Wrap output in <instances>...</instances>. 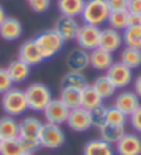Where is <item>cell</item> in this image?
<instances>
[{"label": "cell", "mask_w": 141, "mask_h": 155, "mask_svg": "<svg viewBox=\"0 0 141 155\" xmlns=\"http://www.w3.org/2000/svg\"><path fill=\"white\" fill-rule=\"evenodd\" d=\"M25 96L28 101V108L33 112H43L48 103L53 100V93L50 87L40 82H33L25 89Z\"/></svg>", "instance_id": "1"}, {"label": "cell", "mask_w": 141, "mask_h": 155, "mask_svg": "<svg viewBox=\"0 0 141 155\" xmlns=\"http://www.w3.org/2000/svg\"><path fill=\"white\" fill-rule=\"evenodd\" d=\"M2 108L10 116H19L29 110L26 101L25 90L19 87H11L4 94H2Z\"/></svg>", "instance_id": "2"}, {"label": "cell", "mask_w": 141, "mask_h": 155, "mask_svg": "<svg viewBox=\"0 0 141 155\" xmlns=\"http://www.w3.org/2000/svg\"><path fill=\"white\" fill-rule=\"evenodd\" d=\"M111 10L107 0H86L83 11L80 14L83 24L101 26L107 22Z\"/></svg>", "instance_id": "3"}, {"label": "cell", "mask_w": 141, "mask_h": 155, "mask_svg": "<svg viewBox=\"0 0 141 155\" xmlns=\"http://www.w3.org/2000/svg\"><path fill=\"white\" fill-rule=\"evenodd\" d=\"M33 39H35L36 45L40 48L44 60H48V58L54 57L55 54H58L62 50L64 43H65L54 28L44 29L40 33H38Z\"/></svg>", "instance_id": "4"}, {"label": "cell", "mask_w": 141, "mask_h": 155, "mask_svg": "<svg viewBox=\"0 0 141 155\" xmlns=\"http://www.w3.org/2000/svg\"><path fill=\"white\" fill-rule=\"evenodd\" d=\"M39 141L40 145L48 150H57L61 148L65 144L67 136L61 125H54V123H43L42 129L39 132Z\"/></svg>", "instance_id": "5"}, {"label": "cell", "mask_w": 141, "mask_h": 155, "mask_svg": "<svg viewBox=\"0 0 141 155\" xmlns=\"http://www.w3.org/2000/svg\"><path fill=\"white\" fill-rule=\"evenodd\" d=\"M105 75L116 87V90H123L133 82V69L120 61L113 62L105 71Z\"/></svg>", "instance_id": "6"}, {"label": "cell", "mask_w": 141, "mask_h": 155, "mask_svg": "<svg viewBox=\"0 0 141 155\" xmlns=\"http://www.w3.org/2000/svg\"><path fill=\"white\" fill-rule=\"evenodd\" d=\"M100 38H101V28L100 26L83 24V25H80L75 40L77 43V47L90 53L91 50L100 47Z\"/></svg>", "instance_id": "7"}, {"label": "cell", "mask_w": 141, "mask_h": 155, "mask_svg": "<svg viewBox=\"0 0 141 155\" xmlns=\"http://www.w3.org/2000/svg\"><path fill=\"white\" fill-rule=\"evenodd\" d=\"M67 125L70 130L76 133H84L89 129L93 127L91 125V118H90V111L83 108V107H77L69 111L67 119Z\"/></svg>", "instance_id": "8"}, {"label": "cell", "mask_w": 141, "mask_h": 155, "mask_svg": "<svg viewBox=\"0 0 141 155\" xmlns=\"http://www.w3.org/2000/svg\"><path fill=\"white\" fill-rule=\"evenodd\" d=\"M69 111L70 110L60 98H53V100L48 103V105L44 108L43 115H44V120L47 123L62 125V123H67Z\"/></svg>", "instance_id": "9"}, {"label": "cell", "mask_w": 141, "mask_h": 155, "mask_svg": "<svg viewBox=\"0 0 141 155\" xmlns=\"http://www.w3.org/2000/svg\"><path fill=\"white\" fill-rule=\"evenodd\" d=\"M80 22L76 19V17H68V15H60L55 19L54 29L57 33L62 38L64 42L75 40L76 35L79 32Z\"/></svg>", "instance_id": "10"}, {"label": "cell", "mask_w": 141, "mask_h": 155, "mask_svg": "<svg viewBox=\"0 0 141 155\" xmlns=\"http://www.w3.org/2000/svg\"><path fill=\"white\" fill-rule=\"evenodd\" d=\"M18 58L21 61L26 62L29 67H36L44 61V57H43L39 46L36 45L35 39H28L19 46Z\"/></svg>", "instance_id": "11"}, {"label": "cell", "mask_w": 141, "mask_h": 155, "mask_svg": "<svg viewBox=\"0 0 141 155\" xmlns=\"http://www.w3.org/2000/svg\"><path fill=\"white\" fill-rule=\"evenodd\" d=\"M118 155H141V136L137 133H127L115 144Z\"/></svg>", "instance_id": "12"}, {"label": "cell", "mask_w": 141, "mask_h": 155, "mask_svg": "<svg viewBox=\"0 0 141 155\" xmlns=\"http://www.w3.org/2000/svg\"><path fill=\"white\" fill-rule=\"evenodd\" d=\"M122 45H123V38L120 31H116V29L111 28V26L101 29V38H100V47L101 48L113 54L122 47Z\"/></svg>", "instance_id": "13"}, {"label": "cell", "mask_w": 141, "mask_h": 155, "mask_svg": "<svg viewBox=\"0 0 141 155\" xmlns=\"http://www.w3.org/2000/svg\"><path fill=\"white\" fill-rule=\"evenodd\" d=\"M67 67L69 71L74 72H83L84 69L90 67V57L89 51L83 50L80 47H76L74 50H70L67 55Z\"/></svg>", "instance_id": "14"}, {"label": "cell", "mask_w": 141, "mask_h": 155, "mask_svg": "<svg viewBox=\"0 0 141 155\" xmlns=\"http://www.w3.org/2000/svg\"><path fill=\"white\" fill-rule=\"evenodd\" d=\"M113 105L129 116V115H132L138 107L141 105L140 97L133 90H122L115 97V104H113Z\"/></svg>", "instance_id": "15"}, {"label": "cell", "mask_w": 141, "mask_h": 155, "mask_svg": "<svg viewBox=\"0 0 141 155\" xmlns=\"http://www.w3.org/2000/svg\"><path fill=\"white\" fill-rule=\"evenodd\" d=\"M22 24L15 17H6V19L0 24V38L7 42H13V40L19 39L22 36Z\"/></svg>", "instance_id": "16"}, {"label": "cell", "mask_w": 141, "mask_h": 155, "mask_svg": "<svg viewBox=\"0 0 141 155\" xmlns=\"http://www.w3.org/2000/svg\"><path fill=\"white\" fill-rule=\"evenodd\" d=\"M90 57V67L96 71H107L111 65L113 64V55L112 53L107 51L101 47H97L89 53Z\"/></svg>", "instance_id": "17"}, {"label": "cell", "mask_w": 141, "mask_h": 155, "mask_svg": "<svg viewBox=\"0 0 141 155\" xmlns=\"http://www.w3.org/2000/svg\"><path fill=\"white\" fill-rule=\"evenodd\" d=\"M31 71L32 67H29L26 62L21 61L19 58H15L13 61H10L7 65V72H8L10 78L14 83H22L31 76Z\"/></svg>", "instance_id": "18"}, {"label": "cell", "mask_w": 141, "mask_h": 155, "mask_svg": "<svg viewBox=\"0 0 141 155\" xmlns=\"http://www.w3.org/2000/svg\"><path fill=\"white\" fill-rule=\"evenodd\" d=\"M115 148L112 144L98 139L87 141L83 147V155H115Z\"/></svg>", "instance_id": "19"}, {"label": "cell", "mask_w": 141, "mask_h": 155, "mask_svg": "<svg viewBox=\"0 0 141 155\" xmlns=\"http://www.w3.org/2000/svg\"><path fill=\"white\" fill-rule=\"evenodd\" d=\"M19 136V122L15 116H2L0 118V137L3 140L18 139Z\"/></svg>", "instance_id": "20"}, {"label": "cell", "mask_w": 141, "mask_h": 155, "mask_svg": "<svg viewBox=\"0 0 141 155\" xmlns=\"http://www.w3.org/2000/svg\"><path fill=\"white\" fill-rule=\"evenodd\" d=\"M98 133H100V139L101 140L115 145L126 133V127L125 126H116V125L105 123V125H103L98 129Z\"/></svg>", "instance_id": "21"}, {"label": "cell", "mask_w": 141, "mask_h": 155, "mask_svg": "<svg viewBox=\"0 0 141 155\" xmlns=\"http://www.w3.org/2000/svg\"><path fill=\"white\" fill-rule=\"evenodd\" d=\"M103 98L100 97V94L96 91L91 84H87L80 90V107H83L86 110H93L98 105H103Z\"/></svg>", "instance_id": "22"}, {"label": "cell", "mask_w": 141, "mask_h": 155, "mask_svg": "<svg viewBox=\"0 0 141 155\" xmlns=\"http://www.w3.org/2000/svg\"><path fill=\"white\" fill-rule=\"evenodd\" d=\"M42 120L36 116H25L19 122V136L18 137H38L42 129Z\"/></svg>", "instance_id": "23"}, {"label": "cell", "mask_w": 141, "mask_h": 155, "mask_svg": "<svg viewBox=\"0 0 141 155\" xmlns=\"http://www.w3.org/2000/svg\"><path fill=\"white\" fill-rule=\"evenodd\" d=\"M86 0H57V7L61 15L77 17L82 14Z\"/></svg>", "instance_id": "24"}, {"label": "cell", "mask_w": 141, "mask_h": 155, "mask_svg": "<svg viewBox=\"0 0 141 155\" xmlns=\"http://www.w3.org/2000/svg\"><path fill=\"white\" fill-rule=\"evenodd\" d=\"M87 84L89 83H87V79L83 75V72L68 71L61 79V89H64V87H69V89H77V90H82V89L86 87Z\"/></svg>", "instance_id": "25"}, {"label": "cell", "mask_w": 141, "mask_h": 155, "mask_svg": "<svg viewBox=\"0 0 141 155\" xmlns=\"http://www.w3.org/2000/svg\"><path fill=\"white\" fill-rule=\"evenodd\" d=\"M91 86L96 89V91L100 94V97L103 100H108L116 93V87L111 83V81L107 78V75H101V76L96 78V81L93 82Z\"/></svg>", "instance_id": "26"}, {"label": "cell", "mask_w": 141, "mask_h": 155, "mask_svg": "<svg viewBox=\"0 0 141 155\" xmlns=\"http://www.w3.org/2000/svg\"><path fill=\"white\" fill-rule=\"evenodd\" d=\"M122 38L127 47L141 48V25H129L122 31Z\"/></svg>", "instance_id": "27"}, {"label": "cell", "mask_w": 141, "mask_h": 155, "mask_svg": "<svg viewBox=\"0 0 141 155\" xmlns=\"http://www.w3.org/2000/svg\"><path fill=\"white\" fill-rule=\"evenodd\" d=\"M120 62H123L132 69L141 67V48L127 47L126 46L120 51Z\"/></svg>", "instance_id": "28"}, {"label": "cell", "mask_w": 141, "mask_h": 155, "mask_svg": "<svg viewBox=\"0 0 141 155\" xmlns=\"http://www.w3.org/2000/svg\"><path fill=\"white\" fill-rule=\"evenodd\" d=\"M111 28L116 29V31H125L129 26V11L127 10H118V11H111L107 19Z\"/></svg>", "instance_id": "29"}, {"label": "cell", "mask_w": 141, "mask_h": 155, "mask_svg": "<svg viewBox=\"0 0 141 155\" xmlns=\"http://www.w3.org/2000/svg\"><path fill=\"white\" fill-rule=\"evenodd\" d=\"M69 110H74L80 107V90L77 89H69V87H64L61 89V93L58 97Z\"/></svg>", "instance_id": "30"}, {"label": "cell", "mask_w": 141, "mask_h": 155, "mask_svg": "<svg viewBox=\"0 0 141 155\" xmlns=\"http://www.w3.org/2000/svg\"><path fill=\"white\" fill-rule=\"evenodd\" d=\"M127 118L125 112L116 108L115 105L107 107V123L109 125H116V126H125L127 123Z\"/></svg>", "instance_id": "31"}, {"label": "cell", "mask_w": 141, "mask_h": 155, "mask_svg": "<svg viewBox=\"0 0 141 155\" xmlns=\"http://www.w3.org/2000/svg\"><path fill=\"white\" fill-rule=\"evenodd\" d=\"M22 152V147L18 139L3 140L0 147V155H21Z\"/></svg>", "instance_id": "32"}, {"label": "cell", "mask_w": 141, "mask_h": 155, "mask_svg": "<svg viewBox=\"0 0 141 155\" xmlns=\"http://www.w3.org/2000/svg\"><path fill=\"white\" fill-rule=\"evenodd\" d=\"M90 118H91V125L96 129H100L103 125L107 123V107L98 105L93 110H90Z\"/></svg>", "instance_id": "33"}, {"label": "cell", "mask_w": 141, "mask_h": 155, "mask_svg": "<svg viewBox=\"0 0 141 155\" xmlns=\"http://www.w3.org/2000/svg\"><path fill=\"white\" fill-rule=\"evenodd\" d=\"M21 147H22L24 152H33L35 154L42 145L39 141V137H18Z\"/></svg>", "instance_id": "34"}, {"label": "cell", "mask_w": 141, "mask_h": 155, "mask_svg": "<svg viewBox=\"0 0 141 155\" xmlns=\"http://www.w3.org/2000/svg\"><path fill=\"white\" fill-rule=\"evenodd\" d=\"M14 82L11 81L7 68H0V94H4L7 90L13 87Z\"/></svg>", "instance_id": "35"}, {"label": "cell", "mask_w": 141, "mask_h": 155, "mask_svg": "<svg viewBox=\"0 0 141 155\" xmlns=\"http://www.w3.org/2000/svg\"><path fill=\"white\" fill-rule=\"evenodd\" d=\"M28 4L31 7V10H33L35 13L42 14L50 8L51 0H28Z\"/></svg>", "instance_id": "36"}, {"label": "cell", "mask_w": 141, "mask_h": 155, "mask_svg": "<svg viewBox=\"0 0 141 155\" xmlns=\"http://www.w3.org/2000/svg\"><path fill=\"white\" fill-rule=\"evenodd\" d=\"M129 122L132 125L133 130L137 134H141V105L138 107L132 115H129Z\"/></svg>", "instance_id": "37"}, {"label": "cell", "mask_w": 141, "mask_h": 155, "mask_svg": "<svg viewBox=\"0 0 141 155\" xmlns=\"http://www.w3.org/2000/svg\"><path fill=\"white\" fill-rule=\"evenodd\" d=\"M107 3L111 11H118V10H127L129 0H107Z\"/></svg>", "instance_id": "38"}, {"label": "cell", "mask_w": 141, "mask_h": 155, "mask_svg": "<svg viewBox=\"0 0 141 155\" xmlns=\"http://www.w3.org/2000/svg\"><path fill=\"white\" fill-rule=\"evenodd\" d=\"M127 11L129 13L141 14V0H129Z\"/></svg>", "instance_id": "39"}, {"label": "cell", "mask_w": 141, "mask_h": 155, "mask_svg": "<svg viewBox=\"0 0 141 155\" xmlns=\"http://www.w3.org/2000/svg\"><path fill=\"white\" fill-rule=\"evenodd\" d=\"M129 25H141V14L129 13Z\"/></svg>", "instance_id": "40"}, {"label": "cell", "mask_w": 141, "mask_h": 155, "mask_svg": "<svg viewBox=\"0 0 141 155\" xmlns=\"http://www.w3.org/2000/svg\"><path fill=\"white\" fill-rule=\"evenodd\" d=\"M133 91L141 98V75H138L133 81Z\"/></svg>", "instance_id": "41"}, {"label": "cell", "mask_w": 141, "mask_h": 155, "mask_svg": "<svg viewBox=\"0 0 141 155\" xmlns=\"http://www.w3.org/2000/svg\"><path fill=\"white\" fill-rule=\"evenodd\" d=\"M6 10H4V7L2 6V4H0V24L3 22L4 19H6Z\"/></svg>", "instance_id": "42"}, {"label": "cell", "mask_w": 141, "mask_h": 155, "mask_svg": "<svg viewBox=\"0 0 141 155\" xmlns=\"http://www.w3.org/2000/svg\"><path fill=\"white\" fill-rule=\"evenodd\" d=\"M21 155H33V152H22Z\"/></svg>", "instance_id": "43"}, {"label": "cell", "mask_w": 141, "mask_h": 155, "mask_svg": "<svg viewBox=\"0 0 141 155\" xmlns=\"http://www.w3.org/2000/svg\"><path fill=\"white\" fill-rule=\"evenodd\" d=\"M2 143H3V139H2V137H0V147H2Z\"/></svg>", "instance_id": "44"}]
</instances>
